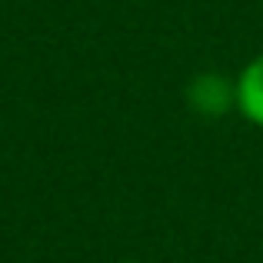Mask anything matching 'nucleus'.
Here are the masks:
<instances>
[{
	"label": "nucleus",
	"mask_w": 263,
	"mask_h": 263,
	"mask_svg": "<svg viewBox=\"0 0 263 263\" xmlns=\"http://www.w3.org/2000/svg\"><path fill=\"white\" fill-rule=\"evenodd\" d=\"M237 114L263 130V53L247 60L237 73Z\"/></svg>",
	"instance_id": "2"
},
{
	"label": "nucleus",
	"mask_w": 263,
	"mask_h": 263,
	"mask_svg": "<svg viewBox=\"0 0 263 263\" xmlns=\"http://www.w3.org/2000/svg\"><path fill=\"white\" fill-rule=\"evenodd\" d=\"M120 263H143V260H120Z\"/></svg>",
	"instance_id": "3"
},
{
	"label": "nucleus",
	"mask_w": 263,
	"mask_h": 263,
	"mask_svg": "<svg viewBox=\"0 0 263 263\" xmlns=\"http://www.w3.org/2000/svg\"><path fill=\"white\" fill-rule=\"evenodd\" d=\"M186 103L200 117H223L237 110V77H223L217 70H203L186 84Z\"/></svg>",
	"instance_id": "1"
}]
</instances>
